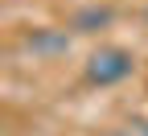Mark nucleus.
Segmentation results:
<instances>
[{
	"label": "nucleus",
	"mask_w": 148,
	"mask_h": 136,
	"mask_svg": "<svg viewBox=\"0 0 148 136\" xmlns=\"http://www.w3.org/2000/svg\"><path fill=\"white\" fill-rule=\"evenodd\" d=\"M136 70V58H132V50H123V46H99L95 54L86 58V83L90 87H115V83H123L127 74Z\"/></svg>",
	"instance_id": "1"
},
{
	"label": "nucleus",
	"mask_w": 148,
	"mask_h": 136,
	"mask_svg": "<svg viewBox=\"0 0 148 136\" xmlns=\"http://www.w3.org/2000/svg\"><path fill=\"white\" fill-rule=\"evenodd\" d=\"M25 50L37 54V58H58V54L70 50V33L66 29H33L25 37Z\"/></svg>",
	"instance_id": "2"
},
{
	"label": "nucleus",
	"mask_w": 148,
	"mask_h": 136,
	"mask_svg": "<svg viewBox=\"0 0 148 136\" xmlns=\"http://www.w3.org/2000/svg\"><path fill=\"white\" fill-rule=\"evenodd\" d=\"M107 21H111V8H82V12L70 21V29H74V33H95V29H103Z\"/></svg>",
	"instance_id": "3"
},
{
	"label": "nucleus",
	"mask_w": 148,
	"mask_h": 136,
	"mask_svg": "<svg viewBox=\"0 0 148 136\" xmlns=\"http://www.w3.org/2000/svg\"><path fill=\"white\" fill-rule=\"evenodd\" d=\"M99 136H136V132H127V128H107V132H99Z\"/></svg>",
	"instance_id": "4"
},
{
	"label": "nucleus",
	"mask_w": 148,
	"mask_h": 136,
	"mask_svg": "<svg viewBox=\"0 0 148 136\" xmlns=\"http://www.w3.org/2000/svg\"><path fill=\"white\" fill-rule=\"evenodd\" d=\"M140 132H144V136H148V115H144V124H140Z\"/></svg>",
	"instance_id": "5"
}]
</instances>
